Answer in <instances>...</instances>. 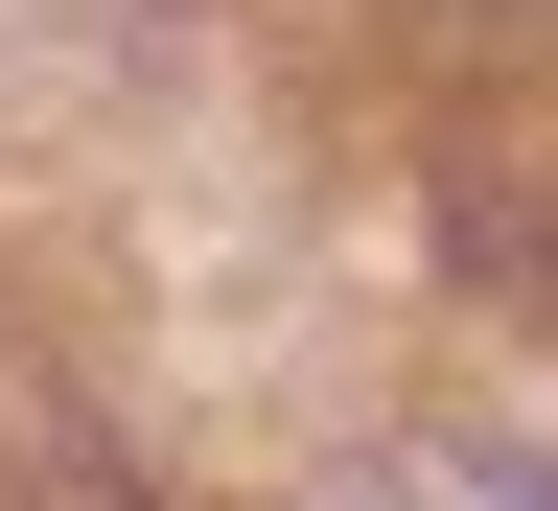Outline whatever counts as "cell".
<instances>
[{"label": "cell", "instance_id": "cell-1", "mask_svg": "<svg viewBox=\"0 0 558 511\" xmlns=\"http://www.w3.org/2000/svg\"><path fill=\"white\" fill-rule=\"evenodd\" d=\"M442 256L512 326H558V139H465V163H442Z\"/></svg>", "mask_w": 558, "mask_h": 511}, {"label": "cell", "instance_id": "cell-2", "mask_svg": "<svg viewBox=\"0 0 558 511\" xmlns=\"http://www.w3.org/2000/svg\"><path fill=\"white\" fill-rule=\"evenodd\" d=\"M0 511H140V442L47 396V349H0Z\"/></svg>", "mask_w": 558, "mask_h": 511}, {"label": "cell", "instance_id": "cell-3", "mask_svg": "<svg viewBox=\"0 0 558 511\" xmlns=\"http://www.w3.org/2000/svg\"><path fill=\"white\" fill-rule=\"evenodd\" d=\"M303 511H558V465L535 442H349Z\"/></svg>", "mask_w": 558, "mask_h": 511}]
</instances>
